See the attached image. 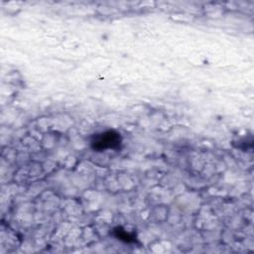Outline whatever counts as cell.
<instances>
[{"label":"cell","mask_w":254,"mask_h":254,"mask_svg":"<svg viewBox=\"0 0 254 254\" xmlns=\"http://www.w3.org/2000/svg\"><path fill=\"white\" fill-rule=\"evenodd\" d=\"M122 142L121 136L118 132L114 130H107L94 134L91 139V147L95 151H104V150H116L120 147Z\"/></svg>","instance_id":"cell-1"}]
</instances>
